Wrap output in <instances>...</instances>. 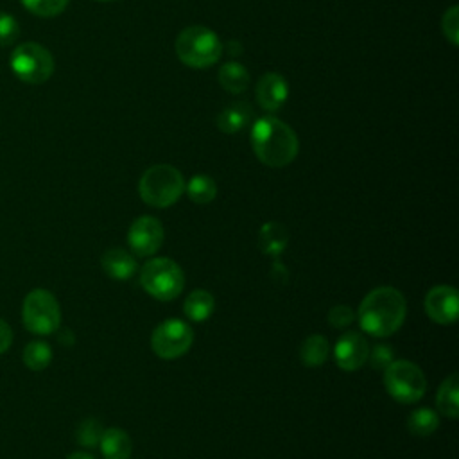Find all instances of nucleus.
<instances>
[{"mask_svg":"<svg viewBox=\"0 0 459 459\" xmlns=\"http://www.w3.org/2000/svg\"><path fill=\"white\" fill-rule=\"evenodd\" d=\"M251 145L255 156L267 167H285L294 161L299 142L294 129L276 117H262L253 124Z\"/></svg>","mask_w":459,"mask_h":459,"instance_id":"1","label":"nucleus"},{"mask_svg":"<svg viewBox=\"0 0 459 459\" xmlns=\"http://www.w3.org/2000/svg\"><path fill=\"white\" fill-rule=\"evenodd\" d=\"M405 298L394 287H377L366 294L359 307V325L373 337L394 333L405 319Z\"/></svg>","mask_w":459,"mask_h":459,"instance_id":"2","label":"nucleus"},{"mask_svg":"<svg viewBox=\"0 0 459 459\" xmlns=\"http://www.w3.org/2000/svg\"><path fill=\"white\" fill-rule=\"evenodd\" d=\"M185 192L183 174L167 163L149 167L138 183V194L143 203L154 208L174 204Z\"/></svg>","mask_w":459,"mask_h":459,"instance_id":"3","label":"nucleus"},{"mask_svg":"<svg viewBox=\"0 0 459 459\" xmlns=\"http://www.w3.org/2000/svg\"><path fill=\"white\" fill-rule=\"evenodd\" d=\"M174 47L179 61L190 68H208L215 65L222 54L219 36L203 25L183 29L178 34Z\"/></svg>","mask_w":459,"mask_h":459,"instance_id":"4","label":"nucleus"},{"mask_svg":"<svg viewBox=\"0 0 459 459\" xmlns=\"http://www.w3.org/2000/svg\"><path fill=\"white\" fill-rule=\"evenodd\" d=\"M9 66L22 82L41 84L54 74V57L43 45L25 41L11 52Z\"/></svg>","mask_w":459,"mask_h":459,"instance_id":"5","label":"nucleus"},{"mask_svg":"<svg viewBox=\"0 0 459 459\" xmlns=\"http://www.w3.org/2000/svg\"><path fill=\"white\" fill-rule=\"evenodd\" d=\"M140 283L152 298L160 301H170L181 294L185 287V276L174 260L160 256L149 260L143 265Z\"/></svg>","mask_w":459,"mask_h":459,"instance_id":"6","label":"nucleus"},{"mask_svg":"<svg viewBox=\"0 0 459 459\" xmlns=\"http://www.w3.org/2000/svg\"><path fill=\"white\" fill-rule=\"evenodd\" d=\"M384 385L387 393L400 403L418 402L427 389L423 371L411 360H393L384 369Z\"/></svg>","mask_w":459,"mask_h":459,"instance_id":"7","label":"nucleus"},{"mask_svg":"<svg viewBox=\"0 0 459 459\" xmlns=\"http://www.w3.org/2000/svg\"><path fill=\"white\" fill-rule=\"evenodd\" d=\"M22 317L29 332L38 335H48L59 328V303L52 292L45 289H34L23 299Z\"/></svg>","mask_w":459,"mask_h":459,"instance_id":"8","label":"nucleus"},{"mask_svg":"<svg viewBox=\"0 0 459 459\" xmlns=\"http://www.w3.org/2000/svg\"><path fill=\"white\" fill-rule=\"evenodd\" d=\"M194 341L192 328L181 319H165L160 323L151 337L152 351L161 359H178L185 355Z\"/></svg>","mask_w":459,"mask_h":459,"instance_id":"9","label":"nucleus"},{"mask_svg":"<svg viewBox=\"0 0 459 459\" xmlns=\"http://www.w3.org/2000/svg\"><path fill=\"white\" fill-rule=\"evenodd\" d=\"M129 247L138 256H151L154 255L163 242V228L161 222L151 215L138 217L127 231Z\"/></svg>","mask_w":459,"mask_h":459,"instance_id":"10","label":"nucleus"},{"mask_svg":"<svg viewBox=\"0 0 459 459\" xmlns=\"http://www.w3.org/2000/svg\"><path fill=\"white\" fill-rule=\"evenodd\" d=\"M425 312L437 325H452L459 314L457 290L450 285H436L425 296Z\"/></svg>","mask_w":459,"mask_h":459,"instance_id":"11","label":"nucleus"},{"mask_svg":"<svg viewBox=\"0 0 459 459\" xmlns=\"http://www.w3.org/2000/svg\"><path fill=\"white\" fill-rule=\"evenodd\" d=\"M369 355V344L359 332L342 333L333 348L335 362L344 371H355L364 366Z\"/></svg>","mask_w":459,"mask_h":459,"instance_id":"12","label":"nucleus"},{"mask_svg":"<svg viewBox=\"0 0 459 459\" xmlns=\"http://www.w3.org/2000/svg\"><path fill=\"white\" fill-rule=\"evenodd\" d=\"M255 95H256L258 104L265 111L274 113L285 104V100L289 97V82L283 75H280L276 72H267L258 79Z\"/></svg>","mask_w":459,"mask_h":459,"instance_id":"13","label":"nucleus"},{"mask_svg":"<svg viewBox=\"0 0 459 459\" xmlns=\"http://www.w3.org/2000/svg\"><path fill=\"white\" fill-rule=\"evenodd\" d=\"M102 267L109 278L124 281L134 274L136 260L126 249L115 247V249H108L104 253Z\"/></svg>","mask_w":459,"mask_h":459,"instance_id":"14","label":"nucleus"},{"mask_svg":"<svg viewBox=\"0 0 459 459\" xmlns=\"http://www.w3.org/2000/svg\"><path fill=\"white\" fill-rule=\"evenodd\" d=\"M99 445L104 459H129L131 455V439L122 429H106Z\"/></svg>","mask_w":459,"mask_h":459,"instance_id":"15","label":"nucleus"},{"mask_svg":"<svg viewBox=\"0 0 459 459\" xmlns=\"http://www.w3.org/2000/svg\"><path fill=\"white\" fill-rule=\"evenodd\" d=\"M253 111L249 108V104L246 102H235L231 106H226L217 117H215V126L226 133V134H233L238 133L251 118Z\"/></svg>","mask_w":459,"mask_h":459,"instance_id":"16","label":"nucleus"},{"mask_svg":"<svg viewBox=\"0 0 459 459\" xmlns=\"http://www.w3.org/2000/svg\"><path fill=\"white\" fill-rule=\"evenodd\" d=\"M436 405L439 412L445 414L446 418L454 420L459 416V375L457 373H452L441 382L436 396Z\"/></svg>","mask_w":459,"mask_h":459,"instance_id":"17","label":"nucleus"},{"mask_svg":"<svg viewBox=\"0 0 459 459\" xmlns=\"http://www.w3.org/2000/svg\"><path fill=\"white\" fill-rule=\"evenodd\" d=\"M289 242L287 230L280 222H265L258 233V247L271 256H278Z\"/></svg>","mask_w":459,"mask_h":459,"instance_id":"18","label":"nucleus"},{"mask_svg":"<svg viewBox=\"0 0 459 459\" xmlns=\"http://www.w3.org/2000/svg\"><path fill=\"white\" fill-rule=\"evenodd\" d=\"M219 82L228 93L238 95V93L246 91V88L249 86V72L244 65H240L237 61H230L221 66Z\"/></svg>","mask_w":459,"mask_h":459,"instance_id":"19","label":"nucleus"},{"mask_svg":"<svg viewBox=\"0 0 459 459\" xmlns=\"http://www.w3.org/2000/svg\"><path fill=\"white\" fill-rule=\"evenodd\" d=\"M213 307H215L213 296L204 289H195L186 296L183 310H185V316L190 321L201 323V321H206L212 316Z\"/></svg>","mask_w":459,"mask_h":459,"instance_id":"20","label":"nucleus"},{"mask_svg":"<svg viewBox=\"0 0 459 459\" xmlns=\"http://www.w3.org/2000/svg\"><path fill=\"white\" fill-rule=\"evenodd\" d=\"M328 353H330V344L326 337L319 333L308 335L299 348V359L308 368H319L321 364H325V360L328 359Z\"/></svg>","mask_w":459,"mask_h":459,"instance_id":"21","label":"nucleus"},{"mask_svg":"<svg viewBox=\"0 0 459 459\" xmlns=\"http://www.w3.org/2000/svg\"><path fill=\"white\" fill-rule=\"evenodd\" d=\"M439 425V416L436 414V411L429 409V407H420L416 411H412L407 418V429L412 436H430Z\"/></svg>","mask_w":459,"mask_h":459,"instance_id":"22","label":"nucleus"},{"mask_svg":"<svg viewBox=\"0 0 459 459\" xmlns=\"http://www.w3.org/2000/svg\"><path fill=\"white\" fill-rule=\"evenodd\" d=\"M186 194L188 197L197 203V204H206L210 201L215 199L217 195V185L215 181L206 176V174H195L194 178H190L188 185H186Z\"/></svg>","mask_w":459,"mask_h":459,"instance_id":"23","label":"nucleus"},{"mask_svg":"<svg viewBox=\"0 0 459 459\" xmlns=\"http://www.w3.org/2000/svg\"><path fill=\"white\" fill-rule=\"evenodd\" d=\"M52 360V350L43 341H30L23 350V364L32 371L45 369Z\"/></svg>","mask_w":459,"mask_h":459,"instance_id":"24","label":"nucleus"},{"mask_svg":"<svg viewBox=\"0 0 459 459\" xmlns=\"http://www.w3.org/2000/svg\"><path fill=\"white\" fill-rule=\"evenodd\" d=\"M20 2L29 13L39 18H54L66 9L70 0H20Z\"/></svg>","mask_w":459,"mask_h":459,"instance_id":"25","label":"nucleus"},{"mask_svg":"<svg viewBox=\"0 0 459 459\" xmlns=\"http://www.w3.org/2000/svg\"><path fill=\"white\" fill-rule=\"evenodd\" d=\"M102 432L104 430H102L100 423L95 418H88L77 427V432H75L77 443L82 446H95V445H99Z\"/></svg>","mask_w":459,"mask_h":459,"instance_id":"26","label":"nucleus"},{"mask_svg":"<svg viewBox=\"0 0 459 459\" xmlns=\"http://www.w3.org/2000/svg\"><path fill=\"white\" fill-rule=\"evenodd\" d=\"M20 36V25L16 18L5 11H0V47L14 43Z\"/></svg>","mask_w":459,"mask_h":459,"instance_id":"27","label":"nucleus"},{"mask_svg":"<svg viewBox=\"0 0 459 459\" xmlns=\"http://www.w3.org/2000/svg\"><path fill=\"white\" fill-rule=\"evenodd\" d=\"M441 29H443L445 38L452 45L459 43V7L457 5H452L445 11L443 20H441Z\"/></svg>","mask_w":459,"mask_h":459,"instance_id":"28","label":"nucleus"},{"mask_svg":"<svg viewBox=\"0 0 459 459\" xmlns=\"http://www.w3.org/2000/svg\"><path fill=\"white\" fill-rule=\"evenodd\" d=\"M369 364L375 369H385L394 359H393V348L389 344H377L373 350H369Z\"/></svg>","mask_w":459,"mask_h":459,"instance_id":"29","label":"nucleus"},{"mask_svg":"<svg viewBox=\"0 0 459 459\" xmlns=\"http://www.w3.org/2000/svg\"><path fill=\"white\" fill-rule=\"evenodd\" d=\"M353 310L348 305H335L330 312H328V321L333 328H344L350 326L353 323Z\"/></svg>","mask_w":459,"mask_h":459,"instance_id":"30","label":"nucleus"},{"mask_svg":"<svg viewBox=\"0 0 459 459\" xmlns=\"http://www.w3.org/2000/svg\"><path fill=\"white\" fill-rule=\"evenodd\" d=\"M11 342H13V330L4 319H0V353L7 351Z\"/></svg>","mask_w":459,"mask_h":459,"instance_id":"31","label":"nucleus"},{"mask_svg":"<svg viewBox=\"0 0 459 459\" xmlns=\"http://www.w3.org/2000/svg\"><path fill=\"white\" fill-rule=\"evenodd\" d=\"M66 459H93V455H90L88 452H74Z\"/></svg>","mask_w":459,"mask_h":459,"instance_id":"32","label":"nucleus"},{"mask_svg":"<svg viewBox=\"0 0 459 459\" xmlns=\"http://www.w3.org/2000/svg\"><path fill=\"white\" fill-rule=\"evenodd\" d=\"M97 2H111V0H97Z\"/></svg>","mask_w":459,"mask_h":459,"instance_id":"33","label":"nucleus"}]
</instances>
